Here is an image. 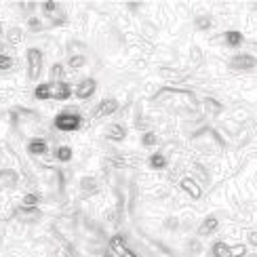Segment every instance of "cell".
I'll use <instances>...</instances> for the list:
<instances>
[{
    "label": "cell",
    "mask_w": 257,
    "mask_h": 257,
    "mask_svg": "<svg viewBox=\"0 0 257 257\" xmlns=\"http://www.w3.org/2000/svg\"><path fill=\"white\" fill-rule=\"evenodd\" d=\"M82 118H80V114L76 108H68V110H63L55 116V128L57 131H76V128L80 126Z\"/></svg>",
    "instance_id": "6da1fadb"
},
{
    "label": "cell",
    "mask_w": 257,
    "mask_h": 257,
    "mask_svg": "<svg viewBox=\"0 0 257 257\" xmlns=\"http://www.w3.org/2000/svg\"><path fill=\"white\" fill-rule=\"evenodd\" d=\"M28 63H30V78L36 80L40 76V70H42V53L38 49H30L28 51Z\"/></svg>",
    "instance_id": "7a4b0ae2"
},
{
    "label": "cell",
    "mask_w": 257,
    "mask_h": 257,
    "mask_svg": "<svg viewBox=\"0 0 257 257\" xmlns=\"http://www.w3.org/2000/svg\"><path fill=\"white\" fill-rule=\"evenodd\" d=\"M230 66L234 70H253L257 66V59L253 55H249V53H240V55H234L230 59Z\"/></svg>",
    "instance_id": "3957f363"
},
{
    "label": "cell",
    "mask_w": 257,
    "mask_h": 257,
    "mask_svg": "<svg viewBox=\"0 0 257 257\" xmlns=\"http://www.w3.org/2000/svg\"><path fill=\"white\" fill-rule=\"evenodd\" d=\"M95 87H97V84H95V80L93 78H82L76 87H74V95H76L78 99H89L91 95L95 93Z\"/></svg>",
    "instance_id": "277c9868"
},
{
    "label": "cell",
    "mask_w": 257,
    "mask_h": 257,
    "mask_svg": "<svg viewBox=\"0 0 257 257\" xmlns=\"http://www.w3.org/2000/svg\"><path fill=\"white\" fill-rule=\"evenodd\" d=\"M49 89H51V99H70L74 91L68 82H49Z\"/></svg>",
    "instance_id": "5b68a950"
},
{
    "label": "cell",
    "mask_w": 257,
    "mask_h": 257,
    "mask_svg": "<svg viewBox=\"0 0 257 257\" xmlns=\"http://www.w3.org/2000/svg\"><path fill=\"white\" fill-rule=\"evenodd\" d=\"M110 253H114L116 257H137V255H133L131 251H128V249L124 247L122 238H118V236L110 240Z\"/></svg>",
    "instance_id": "8992f818"
},
{
    "label": "cell",
    "mask_w": 257,
    "mask_h": 257,
    "mask_svg": "<svg viewBox=\"0 0 257 257\" xmlns=\"http://www.w3.org/2000/svg\"><path fill=\"white\" fill-rule=\"evenodd\" d=\"M105 137H108L110 142H122L126 137V131H124L122 124H110L108 131H105Z\"/></svg>",
    "instance_id": "52a82bcc"
},
{
    "label": "cell",
    "mask_w": 257,
    "mask_h": 257,
    "mask_svg": "<svg viewBox=\"0 0 257 257\" xmlns=\"http://www.w3.org/2000/svg\"><path fill=\"white\" fill-rule=\"evenodd\" d=\"M118 110V101L116 99H103L99 105H97V114L99 116H110Z\"/></svg>",
    "instance_id": "ba28073f"
},
{
    "label": "cell",
    "mask_w": 257,
    "mask_h": 257,
    "mask_svg": "<svg viewBox=\"0 0 257 257\" xmlns=\"http://www.w3.org/2000/svg\"><path fill=\"white\" fill-rule=\"evenodd\" d=\"M47 150H49V146H47L45 139H32V142L28 144V152H30V154H34V156L45 154Z\"/></svg>",
    "instance_id": "9c48e42d"
},
{
    "label": "cell",
    "mask_w": 257,
    "mask_h": 257,
    "mask_svg": "<svg viewBox=\"0 0 257 257\" xmlns=\"http://www.w3.org/2000/svg\"><path fill=\"white\" fill-rule=\"evenodd\" d=\"M223 42H226L228 47L236 49V47L242 45V34H240V32H236V30H230V32H226V34H223Z\"/></svg>",
    "instance_id": "30bf717a"
},
{
    "label": "cell",
    "mask_w": 257,
    "mask_h": 257,
    "mask_svg": "<svg viewBox=\"0 0 257 257\" xmlns=\"http://www.w3.org/2000/svg\"><path fill=\"white\" fill-rule=\"evenodd\" d=\"M217 226H219V221H217V217H207L205 221L200 223V228H198V232L202 234V236H209V234H213L217 230Z\"/></svg>",
    "instance_id": "8fae6325"
},
{
    "label": "cell",
    "mask_w": 257,
    "mask_h": 257,
    "mask_svg": "<svg viewBox=\"0 0 257 257\" xmlns=\"http://www.w3.org/2000/svg\"><path fill=\"white\" fill-rule=\"evenodd\" d=\"M45 13L55 21V24H61L63 21V13H59V9H57V5L55 3H45Z\"/></svg>",
    "instance_id": "7c38bea8"
},
{
    "label": "cell",
    "mask_w": 257,
    "mask_h": 257,
    "mask_svg": "<svg viewBox=\"0 0 257 257\" xmlns=\"http://www.w3.org/2000/svg\"><path fill=\"white\" fill-rule=\"evenodd\" d=\"M213 257H234L232 255V247L226 242H215L213 244Z\"/></svg>",
    "instance_id": "4fadbf2b"
},
{
    "label": "cell",
    "mask_w": 257,
    "mask_h": 257,
    "mask_svg": "<svg viewBox=\"0 0 257 257\" xmlns=\"http://www.w3.org/2000/svg\"><path fill=\"white\" fill-rule=\"evenodd\" d=\"M181 188H184L192 198H198V196H200V188L196 186L194 179H181Z\"/></svg>",
    "instance_id": "5bb4252c"
},
{
    "label": "cell",
    "mask_w": 257,
    "mask_h": 257,
    "mask_svg": "<svg viewBox=\"0 0 257 257\" xmlns=\"http://www.w3.org/2000/svg\"><path fill=\"white\" fill-rule=\"evenodd\" d=\"M7 40H9V45H11V47L21 45V40H24V32H21L19 28H11V30H9V34H7Z\"/></svg>",
    "instance_id": "9a60e30c"
},
{
    "label": "cell",
    "mask_w": 257,
    "mask_h": 257,
    "mask_svg": "<svg viewBox=\"0 0 257 257\" xmlns=\"http://www.w3.org/2000/svg\"><path fill=\"white\" fill-rule=\"evenodd\" d=\"M34 97L36 99H51V89H49V82H42L34 89Z\"/></svg>",
    "instance_id": "2e32d148"
},
{
    "label": "cell",
    "mask_w": 257,
    "mask_h": 257,
    "mask_svg": "<svg viewBox=\"0 0 257 257\" xmlns=\"http://www.w3.org/2000/svg\"><path fill=\"white\" fill-rule=\"evenodd\" d=\"M150 167H152V169H165V167H167V158H165V154L156 152V154L150 156Z\"/></svg>",
    "instance_id": "e0dca14e"
},
{
    "label": "cell",
    "mask_w": 257,
    "mask_h": 257,
    "mask_svg": "<svg viewBox=\"0 0 257 257\" xmlns=\"http://www.w3.org/2000/svg\"><path fill=\"white\" fill-rule=\"evenodd\" d=\"M55 156H57L59 163H68V160L72 158V148H70V146H59L57 152H55Z\"/></svg>",
    "instance_id": "ac0fdd59"
},
{
    "label": "cell",
    "mask_w": 257,
    "mask_h": 257,
    "mask_svg": "<svg viewBox=\"0 0 257 257\" xmlns=\"http://www.w3.org/2000/svg\"><path fill=\"white\" fill-rule=\"evenodd\" d=\"M15 66V59L7 55V53H0V70H11Z\"/></svg>",
    "instance_id": "d6986e66"
},
{
    "label": "cell",
    "mask_w": 257,
    "mask_h": 257,
    "mask_svg": "<svg viewBox=\"0 0 257 257\" xmlns=\"http://www.w3.org/2000/svg\"><path fill=\"white\" fill-rule=\"evenodd\" d=\"M51 76H53V82H66L63 78H66V74H63V66H53V70H51Z\"/></svg>",
    "instance_id": "ffe728a7"
},
{
    "label": "cell",
    "mask_w": 257,
    "mask_h": 257,
    "mask_svg": "<svg viewBox=\"0 0 257 257\" xmlns=\"http://www.w3.org/2000/svg\"><path fill=\"white\" fill-rule=\"evenodd\" d=\"M84 61H87V59H84V55H74V57L68 61V66H70L72 70H78V68L84 66Z\"/></svg>",
    "instance_id": "44dd1931"
},
{
    "label": "cell",
    "mask_w": 257,
    "mask_h": 257,
    "mask_svg": "<svg viewBox=\"0 0 257 257\" xmlns=\"http://www.w3.org/2000/svg\"><path fill=\"white\" fill-rule=\"evenodd\" d=\"M196 26H198L200 30H209V28L213 26V19H211L209 15H200V17L196 19Z\"/></svg>",
    "instance_id": "7402d4cb"
},
{
    "label": "cell",
    "mask_w": 257,
    "mask_h": 257,
    "mask_svg": "<svg viewBox=\"0 0 257 257\" xmlns=\"http://www.w3.org/2000/svg\"><path fill=\"white\" fill-rule=\"evenodd\" d=\"M38 200H40L38 194H26V196H24V207H28V209L32 207V209H34V207L38 205Z\"/></svg>",
    "instance_id": "603a6c76"
},
{
    "label": "cell",
    "mask_w": 257,
    "mask_h": 257,
    "mask_svg": "<svg viewBox=\"0 0 257 257\" xmlns=\"http://www.w3.org/2000/svg\"><path fill=\"white\" fill-rule=\"evenodd\" d=\"M142 144H144L146 148H150V146H154V144H156V135H154V133H146V135L142 137Z\"/></svg>",
    "instance_id": "cb8c5ba5"
},
{
    "label": "cell",
    "mask_w": 257,
    "mask_h": 257,
    "mask_svg": "<svg viewBox=\"0 0 257 257\" xmlns=\"http://www.w3.org/2000/svg\"><path fill=\"white\" fill-rule=\"evenodd\" d=\"M28 26H30V30H40V21H38L36 17H32V19L28 21Z\"/></svg>",
    "instance_id": "d4e9b609"
},
{
    "label": "cell",
    "mask_w": 257,
    "mask_h": 257,
    "mask_svg": "<svg viewBox=\"0 0 257 257\" xmlns=\"http://www.w3.org/2000/svg\"><path fill=\"white\" fill-rule=\"evenodd\" d=\"M249 242L253 244V247H257V232H251L249 234Z\"/></svg>",
    "instance_id": "484cf974"
},
{
    "label": "cell",
    "mask_w": 257,
    "mask_h": 257,
    "mask_svg": "<svg viewBox=\"0 0 257 257\" xmlns=\"http://www.w3.org/2000/svg\"><path fill=\"white\" fill-rule=\"evenodd\" d=\"M103 257H116V255H114V253H105Z\"/></svg>",
    "instance_id": "4316f807"
},
{
    "label": "cell",
    "mask_w": 257,
    "mask_h": 257,
    "mask_svg": "<svg viewBox=\"0 0 257 257\" xmlns=\"http://www.w3.org/2000/svg\"><path fill=\"white\" fill-rule=\"evenodd\" d=\"M0 47H3V32H0Z\"/></svg>",
    "instance_id": "83f0119b"
}]
</instances>
